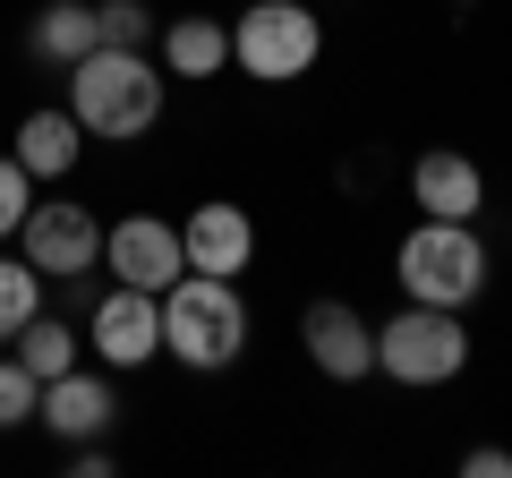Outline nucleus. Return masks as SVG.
Listing matches in <instances>:
<instances>
[{"instance_id": "f257e3e1", "label": "nucleus", "mask_w": 512, "mask_h": 478, "mask_svg": "<svg viewBox=\"0 0 512 478\" xmlns=\"http://www.w3.org/2000/svg\"><path fill=\"white\" fill-rule=\"evenodd\" d=\"M69 111L77 129L103 137V146H128L163 120V77H154L146 52H120V43H94L86 60L69 69Z\"/></svg>"}, {"instance_id": "f03ea898", "label": "nucleus", "mask_w": 512, "mask_h": 478, "mask_svg": "<svg viewBox=\"0 0 512 478\" xmlns=\"http://www.w3.org/2000/svg\"><path fill=\"white\" fill-rule=\"evenodd\" d=\"M163 350L180 368H197V376H222L239 350H248V299L222 274H180L163 291Z\"/></svg>"}, {"instance_id": "7ed1b4c3", "label": "nucleus", "mask_w": 512, "mask_h": 478, "mask_svg": "<svg viewBox=\"0 0 512 478\" xmlns=\"http://www.w3.org/2000/svg\"><path fill=\"white\" fill-rule=\"evenodd\" d=\"M393 282H402V299H427V308H470L487 291V239H478V222L419 214V231L393 248Z\"/></svg>"}, {"instance_id": "20e7f679", "label": "nucleus", "mask_w": 512, "mask_h": 478, "mask_svg": "<svg viewBox=\"0 0 512 478\" xmlns=\"http://www.w3.org/2000/svg\"><path fill=\"white\" fill-rule=\"evenodd\" d=\"M461 368H470V325H461V308L410 299L393 325H376V376H393V385L427 393V385H453Z\"/></svg>"}, {"instance_id": "39448f33", "label": "nucleus", "mask_w": 512, "mask_h": 478, "mask_svg": "<svg viewBox=\"0 0 512 478\" xmlns=\"http://www.w3.org/2000/svg\"><path fill=\"white\" fill-rule=\"evenodd\" d=\"M316 52H325V26H316V9H299V0H248V18L231 26V60L256 77V86L308 77Z\"/></svg>"}, {"instance_id": "423d86ee", "label": "nucleus", "mask_w": 512, "mask_h": 478, "mask_svg": "<svg viewBox=\"0 0 512 478\" xmlns=\"http://www.w3.org/2000/svg\"><path fill=\"white\" fill-rule=\"evenodd\" d=\"M18 257L35 265L43 282H86L94 265H103V222H94L86 205H69V197L26 205V222H18Z\"/></svg>"}, {"instance_id": "0eeeda50", "label": "nucleus", "mask_w": 512, "mask_h": 478, "mask_svg": "<svg viewBox=\"0 0 512 478\" xmlns=\"http://www.w3.org/2000/svg\"><path fill=\"white\" fill-rule=\"evenodd\" d=\"M299 350H308L316 376H333V385L376 376V325H367L350 299H308V316H299Z\"/></svg>"}, {"instance_id": "6e6552de", "label": "nucleus", "mask_w": 512, "mask_h": 478, "mask_svg": "<svg viewBox=\"0 0 512 478\" xmlns=\"http://www.w3.org/2000/svg\"><path fill=\"white\" fill-rule=\"evenodd\" d=\"M103 265H111L120 282H137V291H154V299H163L171 282L188 274L180 222H154V214H128V222H111V231H103Z\"/></svg>"}, {"instance_id": "1a4fd4ad", "label": "nucleus", "mask_w": 512, "mask_h": 478, "mask_svg": "<svg viewBox=\"0 0 512 478\" xmlns=\"http://www.w3.org/2000/svg\"><path fill=\"white\" fill-rule=\"evenodd\" d=\"M94 350H103L111 368H146L154 350H163V299L137 291V282H111L94 299Z\"/></svg>"}, {"instance_id": "9d476101", "label": "nucleus", "mask_w": 512, "mask_h": 478, "mask_svg": "<svg viewBox=\"0 0 512 478\" xmlns=\"http://www.w3.org/2000/svg\"><path fill=\"white\" fill-rule=\"evenodd\" d=\"M180 248H188V274H222V282H239V274H248V257H256V222H248V205H231V197L197 205V214L180 222Z\"/></svg>"}, {"instance_id": "9b49d317", "label": "nucleus", "mask_w": 512, "mask_h": 478, "mask_svg": "<svg viewBox=\"0 0 512 478\" xmlns=\"http://www.w3.org/2000/svg\"><path fill=\"white\" fill-rule=\"evenodd\" d=\"M410 197H419V214H436V222H478L487 171H478L461 146H427L419 163H410Z\"/></svg>"}, {"instance_id": "f8f14e48", "label": "nucleus", "mask_w": 512, "mask_h": 478, "mask_svg": "<svg viewBox=\"0 0 512 478\" xmlns=\"http://www.w3.org/2000/svg\"><path fill=\"white\" fill-rule=\"evenodd\" d=\"M35 419L52 427V436L86 444V436H103V427L120 419V393H111V376H86V368H69V376H52V385H43Z\"/></svg>"}, {"instance_id": "ddd939ff", "label": "nucleus", "mask_w": 512, "mask_h": 478, "mask_svg": "<svg viewBox=\"0 0 512 478\" xmlns=\"http://www.w3.org/2000/svg\"><path fill=\"white\" fill-rule=\"evenodd\" d=\"M94 43H103V35H94V0H43L35 26H26V52H35L43 69H60V77H69Z\"/></svg>"}, {"instance_id": "4468645a", "label": "nucleus", "mask_w": 512, "mask_h": 478, "mask_svg": "<svg viewBox=\"0 0 512 478\" xmlns=\"http://www.w3.org/2000/svg\"><path fill=\"white\" fill-rule=\"evenodd\" d=\"M77 154H86V129H77V111H26L18 120V163L35 171V180H69Z\"/></svg>"}, {"instance_id": "2eb2a0df", "label": "nucleus", "mask_w": 512, "mask_h": 478, "mask_svg": "<svg viewBox=\"0 0 512 478\" xmlns=\"http://www.w3.org/2000/svg\"><path fill=\"white\" fill-rule=\"evenodd\" d=\"M222 60H231L222 18H171L163 26V69L171 77H222Z\"/></svg>"}, {"instance_id": "dca6fc26", "label": "nucleus", "mask_w": 512, "mask_h": 478, "mask_svg": "<svg viewBox=\"0 0 512 478\" xmlns=\"http://www.w3.org/2000/svg\"><path fill=\"white\" fill-rule=\"evenodd\" d=\"M9 359H18L26 376H43V385H52V376H69V368H77V333L60 325V316H43V308H35L18 333H9Z\"/></svg>"}, {"instance_id": "f3484780", "label": "nucleus", "mask_w": 512, "mask_h": 478, "mask_svg": "<svg viewBox=\"0 0 512 478\" xmlns=\"http://www.w3.org/2000/svg\"><path fill=\"white\" fill-rule=\"evenodd\" d=\"M35 308H43V274L26 257H0V342H9Z\"/></svg>"}, {"instance_id": "a211bd4d", "label": "nucleus", "mask_w": 512, "mask_h": 478, "mask_svg": "<svg viewBox=\"0 0 512 478\" xmlns=\"http://www.w3.org/2000/svg\"><path fill=\"white\" fill-rule=\"evenodd\" d=\"M94 35H103V43H120V52H146L154 9H146V0H94Z\"/></svg>"}, {"instance_id": "6ab92c4d", "label": "nucleus", "mask_w": 512, "mask_h": 478, "mask_svg": "<svg viewBox=\"0 0 512 478\" xmlns=\"http://www.w3.org/2000/svg\"><path fill=\"white\" fill-rule=\"evenodd\" d=\"M26 205H35V171H26L18 154H0V239H18Z\"/></svg>"}, {"instance_id": "aec40b11", "label": "nucleus", "mask_w": 512, "mask_h": 478, "mask_svg": "<svg viewBox=\"0 0 512 478\" xmlns=\"http://www.w3.org/2000/svg\"><path fill=\"white\" fill-rule=\"evenodd\" d=\"M43 402V376H26L18 359H0V427H26Z\"/></svg>"}, {"instance_id": "412c9836", "label": "nucleus", "mask_w": 512, "mask_h": 478, "mask_svg": "<svg viewBox=\"0 0 512 478\" xmlns=\"http://www.w3.org/2000/svg\"><path fill=\"white\" fill-rule=\"evenodd\" d=\"M461 470L470 478H512V453L504 444H478V453H461Z\"/></svg>"}]
</instances>
